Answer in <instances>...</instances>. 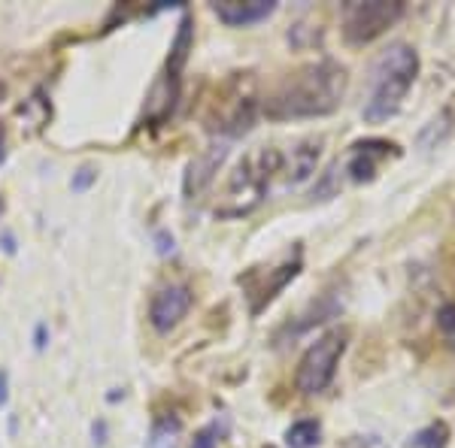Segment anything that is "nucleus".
I'll return each instance as SVG.
<instances>
[{"label":"nucleus","mask_w":455,"mask_h":448,"mask_svg":"<svg viewBox=\"0 0 455 448\" xmlns=\"http://www.w3.org/2000/svg\"><path fill=\"white\" fill-rule=\"evenodd\" d=\"M346 94V70L334 61L307 64L292 76L279 82L264 103L267 119H310V115H328L340 106Z\"/></svg>","instance_id":"nucleus-1"},{"label":"nucleus","mask_w":455,"mask_h":448,"mask_svg":"<svg viewBox=\"0 0 455 448\" xmlns=\"http://www.w3.org/2000/svg\"><path fill=\"white\" fill-rule=\"evenodd\" d=\"M419 73V55L407 43H392L386 52H379L370 70V94L364 103V121L379 124L392 119L401 110L404 94L416 82Z\"/></svg>","instance_id":"nucleus-2"},{"label":"nucleus","mask_w":455,"mask_h":448,"mask_svg":"<svg viewBox=\"0 0 455 448\" xmlns=\"http://www.w3.org/2000/svg\"><path fill=\"white\" fill-rule=\"evenodd\" d=\"M283 167V155L273 152V148H261L249 157L237 164V170L231 173L225 194L216 203V215L222 218H237V215L252 212L255 206L261 203L264 191H267V182L273 173H279Z\"/></svg>","instance_id":"nucleus-3"},{"label":"nucleus","mask_w":455,"mask_h":448,"mask_svg":"<svg viewBox=\"0 0 455 448\" xmlns=\"http://www.w3.org/2000/svg\"><path fill=\"white\" fill-rule=\"evenodd\" d=\"M346 352V334L343 330H331V334L319 336L307 352H304L301 363H297V376L295 385L297 391L304 394H322L334 379L337 361L343 358Z\"/></svg>","instance_id":"nucleus-4"},{"label":"nucleus","mask_w":455,"mask_h":448,"mask_svg":"<svg viewBox=\"0 0 455 448\" xmlns=\"http://www.w3.org/2000/svg\"><path fill=\"white\" fill-rule=\"evenodd\" d=\"M401 0H367V3L349 0V3H343V37L355 46L370 43L386 28H392L401 19Z\"/></svg>","instance_id":"nucleus-5"},{"label":"nucleus","mask_w":455,"mask_h":448,"mask_svg":"<svg viewBox=\"0 0 455 448\" xmlns=\"http://www.w3.org/2000/svg\"><path fill=\"white\" fill-rule=\"evenodd\" d=\"M297 273H301V252L295 255V258L283 261L279 267L267 270V276H264L261 270H252L246 273V276H240V282H243V288L249 291V300H252V315H258L264 306H267L273 297H276L283 288L292 282Z\"/></svg>","instance_id":"nucleus-6"},{"label":"nucleus","mask_w":455,"mask_h":448,"mask_svg":"<svg viewBox=\"0 0 455 448\" xmlns=\"http://www.w3.org/2000/svg\"><path fill=\"white\" fill-rule=\"evenodd\" d=\"M195 303V294L188 291L185 285H167L161 288L158 294L152 297V306H149V321L158 334H167L185 318V312L192 309Z\"/></svg>","instance_id":"nucleus-7"},{"label":"nucleus","mask_w":455,"mask_h":448,"mask_svg":"<svg viewBox=\"0 0 455 448\" xmlns=\"http://www.w3.org/2000/svg\"><path fill=\"white\" fill-rule=\"evenodd\" d=\"M395 152V146L388 139H364V143L352 146L349 164H346V173H349L352 182H370L377 176V167L383 157H388Z\"/></svg>","instance_id":"nucleus-8"},{"label":"nucleus","mask_w":455,"mask_h":448,"mask_svg":"<svg viewBox=\"0 0 455 448\" xmlns=\"http://www.w3.org/2000/svg\"><path fill=\"white\" fill-rule=\"evenodd\" d=\"M273 10H276L273 0H219V3H213V12L225 24H231V28L258 24L267 15H273Z\"/></svg>","instance_id":"nucleus-9"},{"label":"nucleus","mask_w":455,"mask_h":448,"mask_svg":"<svg viewBox=\"0 0 455 448\" xmlns=\"http://www.w3.org/2000/svg\"><path fill=\"white\" fill-rule=\"evenodd\" d=\"M228 157V143H213L210 148H204L201 155L188 164V173H185V194H201V191L210 185L213 176L219 173L222 161Z\"/></svg>","instance_id":"nucleus-10"},{"label":"nucleus","mask_w":455,"mask_h":448,"mask_svg":"<svg viewBox=\"0 0 455 448\" xmlns=\"http://www.w3.org/2000/svg\"><path fill=\"white\" fill-rule=\"evenodd\" d=\"M316 161H319V143H301L297 148H292L288 155V164H286V182H304L313 176L316 170Z\"/></svg>","instance_id":"nucleus-11"},{"label":"nucleus","mask_w":455,"mask_h":448,"mask_svg":"<svg viewBox=\"0 0 455 448\" xmlns=\"http://www.w3.org/2000/svg\"><path fill=\"white\" fill-rule=\"evenodd\" d=\"M319 436H322V427L316 418H301L286 430L288 448H313V445H319Z\"/></svg>","instance_id":"nucleus-12"},{"label":"nucleus","mask_w":455,"mask_h":448,"mask_svg":"<svg viewBox=\"0 0 455 448\" xmlns=\"http://www.w3.org/2000/svg\"><path fill=\"white\" fill-rule=\"evenodd\" d=\"M413 442H416V448H446V442H449V427H446L443 421H434V424L422 427Z\"/></svg>","instance_id":"nucleus-13"},{"label":"nucleus","mask_w":455,"mask_h":448,"mask_svg":"<svg viewBox=\"0 0 455 448\" xmlns=\"http://www.w3.org/2000/svg\"><path fill=\"white\" fill-rule=\"evenodd\" d=\"M449 128H452V124H449V112H443L440 119H434V121L428 124V128L419 134V146H422V148H428V146L440 143V139H443L446 134H449Z\"/></svg>","instance_id":"nucleus-14"},{"label":"nucleus","mask_w":455,"mask_h":448,"mask_svg":"<svg viewBox=\"0 0 455 448\" xmlns=\"http://www.w3.org/2000/svg\"><path fill=\"white\" fill-rule=\"evenodd\" d=\"M222 433H225V427H222L219 421H213V424H206V427H201V430L195 433L192 448H219Z\"/></svg>","instance_id":"nucleus-15"},{"label":"nucleus","mask_w":455,"mask_h":448,"mask_svg":"<svg viewBox=\"0 0 455 448\" xmlns=\"http://www.w3.org/2000/svg\"><path fill=\"white\" fill-rule=\"evenodd\" d=\"M437 327L446 336V343L455 348V303H443L440 312H437Z\"/></svg>","instance_id":"nucleus-16"},{"label":"nucleus","mask_w":455,"mask_h":448,"mask_svg":"<svg viewBox=\"0 0 455 448\" xmlns=\"http://www.w3.org/2000/svg\"><path fill=\"white\" fill-rule=\"evenodd\" d=\"M179 430V418H164V421H158L155 424V430H152V448H158V445H173V433Z\"/></svg>","instance_id":"nucleus-17"},{"label":"nucleus","mask_w":455,"mask_h":448,"mask_svg":"<svg viewBox=\"0 0 455 448\" xmlns=\"http://www.w3.org/2000/svg\"><path fill=\"white\" fill-rule=\"evenodd\" d=\"M94 179H97L94 170H91V167H82L76 176H73V191H88L91 185H94Z\"/></svg>","instance_id":"nucleus-18"},{"label":"nucleus","mask_w":455,"mask_h":448,"mask_svg":"<svg viewBox=\"0 0 455 448\" xmlns=\"http://www.w3.org/2000/svg\"><path fill=\"white\" fill-rule=\"evenodd\" d=\"M10 400V376H6V370H0V406Z\"/></svg>","instance_id":"nucleus-19"},{"label":"nucleus","mask_w":455,"mask_h":448,"mask_svg":"<svg viewBox=\"0 0 455 448\" xmlns=\"http://www.w3.org/2000/svg\"><path fill=\"white\" fill-rule=\"evenodd\" d=\"M158 243H161V245H158V252H161V255H167V252H173V236L167 239V234H161V236H158Z\"/></svg>","instance_id":"nucleus-20"},{"label":"nucleus","mask_w":455,"mask_h":448,"mask_svg":"<svg viewBox=\"0 0 455 448\" xmlns=\"http://www.w3.org/2000/svg\"><path fill=\"white\" fill-rule=\"evenodd\" d=\"M43 339H46V327H37V348H43V345H46Z\"/></svg>","instance_id":"nucleus-21"},{"label":"nucleus","mask_w":455,"mask_h":448,"mask_svg":"<svg viewBox=\"0 0 455 448\" xmlns=\"http://www.w3.org/2000/svg\"><path fill=\"white\" fill-rule=\"evenodd\" d=\"M0 146H3V130H0Z\"/></svg>","instance_id":"nucleus-22"}]
</instances>
